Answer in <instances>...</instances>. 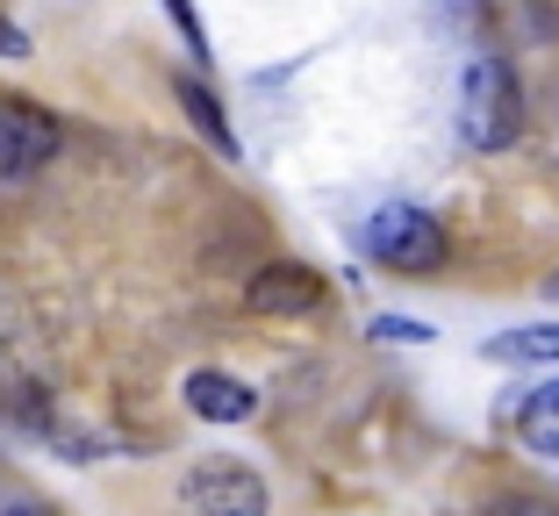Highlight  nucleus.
I'll return each mask as SVG.
<instances>
[{"label":"nucleus","mask_w":559,"mask_h":516,"mask_svg":"<svg viewBox=\"0 0 559 516\" xmlns=\"http://www.w3.org/2000/svg\"><path fill=\"white\" fill-rule=\"evenodd\" d=\"M460 130L474 151H510L524 130V94H516L502 58H474L460 80Z\"/></svg>","instance_id":"nucleus-1"},{"label":"nucleus","mask_w":559,"mask_h":516,"mask_svg":"<svg viewBox=\"0 0 559 516\" xmlns=\"http://www.w3.org/2000/svg\"><path fill=\"white\" fill-rule=\"evenodd\" d=\"M480 516H559V509H552L545 495H524V488H510V495H495Z\"/></svg>","instance_id":"nucleus-11"},{"label":"nucleus","mask_w":559,"mask_h":516,"mask_svg":"<svg viewBox=\"0 0 559 516\" xmlns=\"http://www.w3.org/2000/svg\"><path fill=\"white\" fill-rule=\"evenodd\" d=\"M187 409H194L201 423H245L251 409H259V395H251L237 373H215V367H201V373H187Z\"/></svg>","instance_id":"nucleus-6"},{"label":"nucleus","mask_w":559,"mask_h":516,"mask_svg":"<svg viewBox=\"0 0 559 516\" xmlns=\"http://www.w3.org/2000/svg\"><path fill=\"white\" fill-rule=\"evenodd\" d=\"M180 502L194 516H265L273 509L265 481L245 467V459H201V467H187L180 473Z\"/></svg>","instance_id":"nucleus-3"},{"label":"nucleus","mask_w":559,"mask_h":516,"mask_svg":"<svg viewBox=\"0 0 559 516\" xmlns=\"http://www.w3.org/2000/svg\"><path fill=\"white\" fill-rule=\"evenodd\" d=\"M0 409H8V387H0Z\"/></svg>","instance_id":"nucleus-16"},{"label":"nucleus","mask_w":559,"mask_h":516,"mask_svg":"<svg viewBox=\"0 0 559 516\" xmlns=\"http://www.w3.org/2000/svg\"><path fill=\"white\" fill-rule=\"evenodd\" d=\"M173 94H180L187 122H194V130L209 136V144L223 151V158H237V130H230V116H223V100H215V94H209V86H201V80H187V72H180V80H173Z\"/></svg>","instance_id":"nucleus-8"},{"label":"nucleus","mask_w":559,"mask_h":516,"mask_svg":"<svg viewBox=\"0 0 559 516\" xmlns=\"http://www.w3.org/2000/svg\"><path fill=\"white\" fill-rule=\"evenodd\" d=\"M545 301H559V266H552V273H545Z\"/></svg>","instance_id":"nucleus-15"},{"label":"nucleus","mask_w":559,"mask_h":516,"mask_svg":"<svg viewBox=\"0 0 559 516\" xmlns=\"http://www.w3.org/2000/svg\"><path fill=\"white\" fill-rule=\"evenodd\" d=\"M330 295V280L316 266H295V259H273L245 280V309L251 316H316Z\"/></svg>","instance_id":"nucleus-5"},{"label":"nucleus","mask_w":559,"mask_h":516,"mask_svg":"<svg viewBox=\"0 0 559 516\" xmlns=\"http://www.w3.org/2000/svg\"><path fill=\"white\" fill-rule=\"evenodd\" d=\"M0 516H50V509H44V502H8Z\"/></svg>","instance_id":"nucleus-14"},{"label":"nucleus","mask_w":559,"mask_h":516,"mask_svg":"<svg viewBox=\"0 0 559 516\" xmlns=\"http://www.w3.org/2000/svg\"><path fill=\"white\" fill-rule=\"evenodd\" d=\"M516 437H524L531 452H545V459H559V381L516 395Z\"/></svg>","instance_id":"nucleus-7"},{"label":"nucleus","mask_w":559,"mask_h":516,"mask_svg":"<svg viewBox=\"0 0 559 516\" xmlns=\"http://www.w3.org/2000/svg\"><path fill=\"white\" fill-rule=\"evenodd\" d=\"M66 151L58 116H44L36 100H0V180H36Z\"/></svg>","instance_id":"nucleus-4"},{"label":"nucleus","mask_w":559,"mask_h":516,"mask_svg":"<svg viewBox=\"0 0 559 516\" xmlns=\"http://www.w3.org/2000/svg\"><path fill=\"white\" fill-rule=\"evenodd\" d=\"M165 15H173V29L187 36V50H194V58H209V29H201L194 0H165Z\"/></svg>","instance_id":"nucleus-10"},{"label":"nucleus","mask_w":559,"mask_h":516,"mask_svg":"<svg viewBox=\"0 0 559 516\" xmlns=\"http://www.w3.org/2000/svg\"><path fill=\"white\" fill-rule=\"evenodd\" d=\"M373 337H402V345H430L424 323H402V316H373Z\"/></svg>","instance_id":"nucleus-12"},{"label":"nucleus","mask_w":559,"mask_h":516,"mask_svg":"<svg viewBox=\"0 0 559 516\" xmlns=\"http://www.w3.org/2000/svg\"><path fill=\"white\" fill-rule=\"evenodd\" d=\"M0 58H29V36H22L8 15H0Z\"/></svg>","instance_id":"nucleus-13"},{"label":"nucleus","mask_w":559,"mask_h":516,"mask_svg":"<svg viewBox=\"0 0 559 516\" xmlns=\"http://www.w3.org/2000/svg\"><path fill=\"white\" fill-rule=\"evenodd\" d=\"M488 359H502V367H552L559 359V323H531V331L488 337Z\"/></svg>","instance_id":"nucleus-9"},{"label":"nucleus","mask_w":559,"mask_h":516,"mask_svg":"<svg viewBox=\"0 0 559 516\" xmlns=\"http://www.w3.org/2000/svg\"><path fill=\"white\" fill-rule=\"evenodd\" d=\"M366 259L388 273H430L444 266V230L438 216H424V208H380L373 223H366Z\"/></svg>","instance_id":"nucleus-2"}]
</instances>
